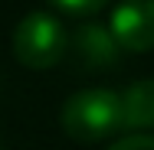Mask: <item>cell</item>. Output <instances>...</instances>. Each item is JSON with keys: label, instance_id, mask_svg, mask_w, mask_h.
Masks as SVG:
<instances>
[{"label": "cell", "instance_id": "1", "mask_svg": "<svg viewBox=\"0 0 154 150\" xmlns=\"http://www.w3.org/2000/svg\"><path fill=\"white\" fill-rule=\"evenodd\" d=\"M59 124L75 144H98L122 131V95L112 88H82L66 98Z\"/></svg>", "mask_w": 154, "mask_h": 150}, {"label": "cell", "instance_id": "2", "mask_svg": "<svg viewBox=\"0 0 154 150\" xmlns=\"http://www.w3.org/2000/svg\"><path fill=\"white\" fill-rule=\"evenodd\" d=\"M69 49V33L53 13H26L13 30V56L26 69H53Z\"/></svg>", "mask_w": 154, "mask_h": 150}, {"label": "cell", "instance_id": "3", "mask_svg": "<svg viewBox=\"0 0 154 150\" xmlns=\"http://www.w3.org/2000/svg\"><path fill=\"white\" fill-rule=\"evenodd\" d=\"M108 33L122 52L154 49V0H122L108 16Z\"/></svg>", "mask_w": 154, "mask_h": 150}, {"label": "cell", "instance_id": "4", "mask_svg": "<svg viewBox=\"0 0 154 150\" xmlns=\"http://www.w3.org/2000/svg\"><path fill=\"white\" fill-rule=\"evenodd\" d=\"M69 49L79 65L85 69H112L122 59V46L115 43V36L102 23H85L69 36Z\"/></svg>", "mask_w": 154, "mask_h": 150}, {"label": "cell", "instance_id": "5", "mask_svg": "<svg viewBox=\"0 0 154 150\" xmlns=\"http://www.w3.org/2000/svg\"><path fill=\"white\" fill-rule=\"evenodd\" d=\"M154 127V78H138L122 91V131Z\"/></svg>", "mask_w": 154, "mask_h": 150}, {"label": "cell", "instance_id": "6", "mask_svg": "<svg viewBox=\"0 0 154 150\" xmlns=\"http://www.w3.org/2000/svg\"><path fill=\"white\" fill-rule=\"evenodd\" d=\"M53 7H59L66 13H75V16H85V13H98V10H105V3H112V0H49Z\"/></svg>", "mask_w": 154, "mask_h": 150}, {"label": "cell", "instance_id": "7", "mask_svg": "<svg viewBox=\"0 0 154 150\" xmlns=\"http://www.w3.org/2000/svg\"><path fill=\"white\" fill-rule=\"evenodd\" d=\"M108 150H154V137L151 134H125Z\"/></svg>", "mask_w": 154, "mask_h": 150}, {"label": "cell", "instance_id": "8", "mask_svg": "<svg viewBox=\"0 0 154 150\" xmlns=\"http://www.w3.org/2000/svg\"><path fill=\"white\" fill-rule=\"evenodd\" d=\"M0 150H3V147H0Z\"/></svg>", "mask_w": 154, "mask_h": 150}]
</instances>
